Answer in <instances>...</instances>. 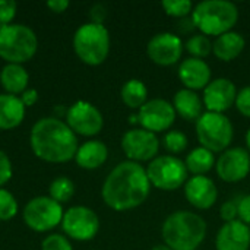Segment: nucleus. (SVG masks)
I'll list each match as a JSON object with an SVG mask.
<instances>
[{"instance_id": "obj_1", "label": "nucleus", "mask_w": 250, "mask_h": 250, "mask_svg": "<svg viewBox=\"0 0 250 250\" xmlns=\"http://www.w3.org/2000/svg\"><path fill=\"white\" fill-rule=\"evenodd\" d=\"M151 192L146 170L135 161L116 166L103 185V199L114 211H129L142 205Z\"/></svg>"}, {"instance_id": "obj_2", "label": "nucleus", "mask_w": 250, "mask_h": 250, "mask_svg": "<svg viewBox=\"0 0 250 250\" xmlns=\"http://www.w3.org/2000/svg\"><path fill=\"white\" fill-rule=\"evenodd\" d=\"M29 144L32 152L47 163H66L79 148L75 132L56 117L38 120L31 129Z\"/></svg>"}, {"instance_id": "obj_3", "label": "nucleus", "mask_w": 250, "mask_h": 250, "mask_svg": "<svg viewBox=\"0 0 250 250\" xmlns=\"http://www.w3.org/2000/svg\"><path fill=\"white\" fill-rule=\"evenodd\" d=\"M161 234L171 250H198L207 236V223L195 212L176 211L166 218Z\"/></svg>"}, {"instance_id": "obj_4", "label": "nucleus", "mask_w": 250, "mask_h": 250, "mask_svg": "<svg viewBox=\"0 0 250 250\" xmlns=\"http://www.w3.org/2000/svg\"><path fill=\"white\" fill-rule=\"evenodd\" d=\"M195 28L204 35H223L230 32L239 21V9L227 0H205L192 10Z\"/></svg>"}, {"instance_id": "obj_5", "label": "nucleus", "mask_w": 250, "mask_h": 250, "mask_svg": "<svg viewBox=\"0 0 250 250\" xmlns=\"http://www.w3.org/2000/svg\"><path fill=\"white\" fill-rule=\"evenodd\" d=\"M73 48L83 63L89 66L101 64L110 53L108 29L103 23H83L73 35Z\"/></svg>"}, {"instance_id": "obj_6", "label": "nucleus", "mask_w": 250, "mask_h": 250, "mask_svg": "<svg viewBox=\"0 0 250 250\" xmlns=\"http://www.w3.org/2000/svg\"><path fill=\"white\" fill-rule=\"evenodd\" d=\"M38 48L35 32L26 25L10 23L0 28V57L13 64L31 60Z\"/></svg>"}, {"instance_id": "obj_7", "label": "nucleus", "mask_w": 250, "mask_h": 250, "mask_svg": "<svg viewBox=\"0 0 250 250\" xmlns=\"http://www.w3.org/2000/svg\"><path fill=\"white\" fill-rule=\"evenodd\" d=\"M196 136L201 146L208 151L224 152L234 136L233 123L221 113L207 111L196 120Z\"/></svg>"}, {"instance_id": "obj_8", "label": "nucleus", "mask_w": 250, "mask_h": 250, "mask_svg": "<svg viewBox=\"0 0 250 250\" xmlns=\"http://www.w3.org/2000/svg\"><path fill=\"white\" fill-rule=\"evenodd\" d=\"M146 174L151 186L160 190L171 192L177 190L188 182V168L185 161L174 155H160L149 161Z\"/></svg>"}, {"instance_id": "obj_9", "label": "nucleus", "mask_w": 250, "mask_h": 250, "mask_svg": "<svg viewBox=\"0 0 250 250\" xmlns=\"http://www.w3.org/2000/svg\"><path fill=\"white\" fill-rule=\"evenodd\" d=\"M63 220V208L50 196H37L31 199L23 209V221L34 231H48L57 227Z\"/></svg>"}, {"instance_id": "obj_10", "label": "nucleus", "mask_w": 250, "mask_h": 250, "mask_svg": "<svg viewBox=\"0 0 250 250\" xmlns=\"http://www.w3.org/2000/svg\"><path fill=\"white\" fill-rule=\"evenodd\" d=\"M62 229L70 239L86 242L97 236L100 230V220L88 207H72L63 214Z\"/></svg>"}, {"instance_id": "obj_11", "label": "nucleus", "mask_w": 250, "mask_h": 250, "mask_svg": "<svg viewBox=\"0 0 250 250\" xmlns=\"http://www.w3.org/2000/svg\"><path fill=\"white\" fill-rule=\"evenodd\" d=\"M122 149L129 161L142 163L157 158L160 141L155 133L145 129H130L122 138Z\"/></svg>"}, {"instance_id": "obj_12", "label": "nucleus", "mask_w": 250, "mask_h": 250, "mask_svg": "<svg viewBox=\"0 0 250 250\" xmlns=\"http://www.w3.org/2000/svg\"><path fill=\"white\" fill-rule=\"evenodd\" d=\"M66 125L78 135L94 136L101 132L104 119L101 111L88 101H76L66 114Z\"/></svg>"}, {"instance_id": "obj_13", "label": "nucleus", "mask_w": 250, "mask_h": 250, "mask_svg": "<svg viewBox=\"0 0 250 250\" xmlns=\"http://www.w3.org/2000/svg\"><path fill=\"white\" fill-rule=\"evenodd\" d=\"M139 125L142 129L152 133L164 132L171 127L176 120V111L173 104L163 98H155L146 101L138 111Z\"/></svg>"}, {"instance_id": "obj_14", "label": "nucleus", "mask_w": 250, "mask_h": 250, "mask_svg": "<svg viewBox=\"0 0 250 250\" xmlns=\"http://www.w3.org/2000/svg\"><path fill=\"white\" fill-rule=\"evenodd\" d=\"M217 174L223 182L237 183L250 173V154L246 148L236 146L224 151L215 164Z\"/></svg>"}, {"instance_id": "obj_15", "label": "nucleus", "mask_w": 250, "mask_h": 250, "mask_svg": "<svg viewBox=\"0 0 250 250\" xmlns=\"http://www.w3.org/2000/svg\"><path fill=\"white\" fill-rule=\"evenodd\" d=\"M183 48V41L177 34L160 32L149 40L146 45V54L155 64L171 66L180 60Z\"/></svg>"}, {"instance_id": "obj_16", "label": "nucleus", "mask_w": 250, "mask_h": 250, "mask_svg": "<svg viewBox=\"0 0 250 250\" xmlns=\"http://www.w3.org/2000/svg\"><path fill=\"white\" fill-rule=\"evenodd\" d=\"M236 98L237 88L233 81L227 78L212 79L204 89V105L211 113L224 114V111H227L236 104Z\"/></svg>"}, {"instance_id": "obj_17", "label": "nucleus", "mask_w": 250, "mask_h": 250, "mask_svg": "<svg viewBox=\"0 0 250 250\" xmlns=\"http://www.w3.org/2000/svg\"><path fill=\"white\" fill-rule=\"evenodd\" d=\"M185 196L196 209H209L215 205L218 189L207 176H193L185 185Z\"/></svg>"}, {"instance_id": "obj_18", "label": "nucleus", "mask_w": 250, "mask_h": 250, "mask_svg": "<svg viewBox=\"0 0 250 250\" xmlns=\"http://www.w3.org/2000/svg\"><path fill=\"white\" fill-rule=\"evenodd\" d=\"M179 79L186 86V89L198 91L205 89L211 79V67L202 59L189 57L185 59L179 66Z\"/></svg>"}, {"instance_id": "obj_19", "label": "nucleus", "mask_w": 250, "mask_h": 250, "mask_svg": "<svg viewBox=\"0 0 250 250\" xmlns=\"http://www.w3.org/2000/svg\"><path fill=\"white\" fill-rule=\"evenodd\" d=\"M217 250H249L250 229L240 220L224 223L215 239Z\"/></svg>"}, {"instance_id": "obj_20", "label": "nucleus", "mask_w": 250, "mask_h": 250, "mask_svg": "<svg viewBox=\"0 0 250 250\" xmlns=\"http://www.w3.org/2000/svg\"><path fill=\"white\" fill-rule=\"evenodd\" d=\"M176 114L188 122H196L204 114V100L190 89H180L173 98Z\"/></svg>"}, {"instance_id": "obj_21", "label": "nucleus", "mask_w": 250, "mask_h": 250, "mask_svg": "<svg viewBox=\"0 0 250 250\" xmlns=\"http://www.w3.org/2000/svg\"><path fill=\"white\" fill-rule=\"evenodd\" d=\"M25 108L19 97L0 94V130L18 127L25 117Z\"/></svg>"}, {"instance_id": "obj_22", "label": "nucleus", "mask_w": 250, "mask_h": 250, "mask_svg": "<svg viewBox=\"0 0 250 250\" xmlns=\"http://www.w3.org/2000/svg\"><path fill=\"white\" fill-rule=\"evenodd\" d=\"M246 47V40L242 34L230 31L215 38L212 42V53L221 62H231L237 59Z\"/></svg>"}, {"instance_id": "obj_23", "label": "nucleus", "mask_w": 250, "mask_h": 250, "mask_svg": "<svg viewBox=\"0 0 250 250\" xmlns=\"http://www.w3.org/2000/svg\"><path fill=\"white\" fill-rule=\"evenodd\" d=\"M108 158V149L101 141H88L82 144L75 155L76 164L85 170H95L101 167Z\"/></svg>"}, {"instance_id": "obj_24", "label": "nucleus", "mask_w": 250, "mask_h": 250, "mask_svg": "<svg viewBox=\"0 0 250 250\" xmlns=\"http://www.w3.org/2000/svg\"><path fill=\"white\" fill-rule=\"evenodd\" d=\"M0 82L7 94L18 97V94H22L26 91V86L29 82V75L23 69L22 64L9 63L0 72Z\"/></svg>"}, {"instance_id": "obj_25", "label": "nucleus", "mask_w": 250, "mask_h": 250, "mask_svg": "<svg viewBox=\"0 0 250 250\" xmlns=\"http://www.w3.org/2000/svg\"><path fill=\"white\" fill-rule=\"evenodd\" d=\"M185 164L188 171L192 173L193 176H204L208 171H211L212 167L215 166V157L214 152L208 151L207 148L198 146L188 154Z\"/></svg>"}, {"instance_id": "obj_26", "label": "nucleus", "mask_w": 250, "mask_h": 250, "mask_svg": "<svg viewBox=\"0 0 250 250\" xmlns=\"http://www.w3.org/2000/svg\"><path fill=\"white\" fill-rule=\"evenodd\" d=\"M120 97L122 101L130 107V108H141L148 98V89L145 86V83L139 79H129L127 82H125V85L122 86L120 91Z\"/></svg>"}, {"instance_id": "obj_27", "label": "nucleus", "mask_w": 250, "mask_h": 250, "mask_svg": "<svg viewBox=\"0 0 250 250\" xmlns=\"http://www.w3.org/2000/svg\"><path fill=\"white\" fill-rule=\"evenodd\" d=\"M48 190H50V198L62 205L72 199L75 193V185L67 177H57L51 182Z\"/></svg>"}, {"instance_id": "obj_28", "label": "nucleus", "mask_w": 250, "mask_h": 250, "mask_svg": "<svg viewBox=\"0 0 250 250\" xmlns=\"http://www.w3.org/2000/svg\"><path fill=\"white\" fill-rule=\"evenodd\" d=\"M185 48H186V51L192 57L202 59L204 60V57H207V56L211 54V51H212V42L209 41V38L207 35H204V34H195V35H192L186 41Z\"/></svg>"}, {"instance_id": "obj_29", "label": "nucleus", "mask_w": 250, "mask_h": 250, "mask_svg": "<svg viewBox=\"0 0 250 250\" xmlns=\"http://www.w3.org/2000/svg\"><path fill=\"white\" fill-rule=\"evenodd\" d=\"M161 6L168 16L177 19L189 16V13L193 10V4L190 0H164Z\"/></svg>"}, {"instance_id": "obj_30", "label": "nucleus", "mask_w": 250, "mask_h": 250, "mask_svg": "<svg viewBox=\"0 0 250 250\" xmlns=\"http://www.w3.org/2000/svg\"><path fill=\"white\" fill-rule=\"evenodd\" d=\"M163 144H164V148L170 154H180V152L186 151L189 141H188V136L183 132H180V130H170L164 136Z\"/></svg>"}, {"instance_id": "obj_31", "label": "nucleus", "mask_w": 250, "mask_h": 250, "mask_svg": "<svg viewBox=\"0 0 250 250\" xmlns=\"http://www.w3.org/2000/svg\"><path fill=\"white\" fill-rule=\"evenodd\" d=\"M16 214H18V202L15 196L7 190L0 189V221L12 220Z\"/></svg>"}, {"instance_id": "obj_32", "label": "nucleus", "mask_w": 250, "mask_h": 250, "mask_svg": "<svg viewBox=\"0 0 250 250\" xmlns=\"http://www.w3.org/2000/svg\"><path fill=\"white\" fill-rule=\"evenodd\" d=\"M41 250H72V245L64 236L51 234L42 240Z\"/></svg>"}, {"instance_id": "obj_33", "label": "nucleus", "mask_w": 250, "mask_h": 250, "mask_svg": "<svg viewBox=\"0 0 250 250\" xmlns=\"http://www.w3.org/2000/svg\"><path fill=\"white\" fill-rule=\"evenodd\" d=\"M16 15V3L13 0H0V28L10 25Z\"/></svg>"}, {"instance_id": "obj_34", "label": "nucleus", "mask_w": 250, "mask_h": 250, "mask_svg": "<svg viewBox=\"0 0 250 250\" xmlns=\"http://www.w3.org/2000/svg\"><path fill=\"white\" fill-rule=\"evenodd\" d=\"M234 105L237 107L240 114L250 119V86H245L243 89H240L237 92V98H236Z\"/></svg>"}, {"instance_id": "obj_35", "label": "nucleus", "mask_w": 250, "mask_h": 250, "mask_svg": "<svg viewBox=\"0 0 250 250\" xmlns=\"http://www.w3.org/2000/svg\"><path fill=\"white\" fill-rule=\"evenodd\" d=\"M12 177V163L10 158L0 149V188L6 185Z\"/></svg>"}, {"instance_id": "obj_36", "label": "nucleus", "mask_w": 250, "mask_h": 250, "mask_svg": "<svg viewBox=\"0 0 250 250\" xmlns=\"http://www.w3.org/2000/svg\"><path fill=\"white\" fill-rule=\"evenodd\" d=\"M220 217L223 218V221L226 223H231V221H236L239 214H237V204L233 202V201H229V202H224L221 205V209H220Z\"/></svg>"}, {"instance_id": "obj_37", "label": "nucleus", "mask_w": 250, "mask_h": 250, "mask_svg": "<svg viewBox=\"0 0 250 250\" xmlns=\"http://www.w3.org/2000/svg\"><path fill=\"white\" fill-rule=\"evenodd\" d=\"M237 214L242 223H245L246 226L250 224V195H245L243 198H240V201L237 202Z\"/></svg>"}, {"instance_id": "obj_38", "label": "nucleus", "mask_w": 250, "mask_h": 250, "mask_svg": "<svg viewBox=\"0 0 250 250\" xmlns=\"http://www.w3.org/2000/svg\"><path fill=\"white\" fill-rule=\"evenodd\" d=\"M21 100H22V103H23L25 107H31V105H34V104L37 103V100H38V92H37L35 89H26L25 92H22Z\"/></svg>"}, {"instance_id": "obj_39", "label": "nucleus", "mask_w": 250, "mask_h": 250, "mask_svg": "<svg viewBox=\"0 0 250 250\" xmlns=\"http://www.w3.org/2000/svg\"><path fill=\"white\" fill-rule=\"evenodd\" d=\"M47 6H48L53 12L62 13V12H64V10L69 7V1H67V0H50V1H47Z\"/></svg>"}, {"instance_id": "obj_40", "label": "nucleus", "mask_w": 250, "mask_h": 250, "mask_svg": "<svg viewBox=\"0 0 250 250\" xmlns=\"http://www.w3.org/2000/svg\"><path fill=\"white\" fill-rule=\"evenodd\" d=\"M177 29H179L182 34H188V32H190L192 29H195V23H193V21H192V16H190V18H189V16L182 18V19L179 21Z\"/></svg>"}, {"instance_id": "obj_41", "label": "nucleus", "mask_w": 250, "mask_h": 250, "mask_svg": "<svg viewBox=\"0 0 250 250\" xmlns=\"http://www.w3.org/2000/svg\"><path fill=\"white\" fill-rule=\"evenodd\" d=\"M151 250H171L170 248H167L166 245H157V246H154Z\"/></svg>"}, {"instance_id": "obj_42", "label": "nucleus", "mask_w": 250, "mask_h": 250, "mask_svg": "<svg viewBox=\"0 0 250 250\" xmlns=\"http://www.w3.org/2000/svg\"><path fill=\"white\" fill-rule=\"evenodd\" d=\"M246 146H248V151H250V129L246 133Z\"/></svg>"}]
</instances>
